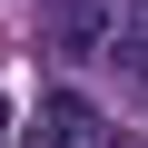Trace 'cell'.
I'll return each instance as SVG.
<instances>
[{
    "label": "cell",
    "instance_id": "6da1fadb",
    "mask_svg": "<svg viewBox=\"0 0 148 148\" xmlns=\"http://www.w3.org/2000/svg\"><path fill=\"white\" fill-rule=\"evenodd\" d=\"M109 20H119V0H49V49L59 59H109Z\"/></svg>",
    "mask_w": 148,
    "mask_h": 148
},
{
    "label": "cell",
    "instance_id": "7a4b0ae2",
    "mask_svg": "<svg viewBox=\"0 0 148 148\" xmlns=\"http://www.w3.org/2000/svg\"><path fill=\"white\" fill-rule=\"evenodd\" d=\"M109 69H119L128 99H148V0H119V20H109Z\"/></svg>",
    "mask_w": 148,
    "mask_h": 148
},
{
    "label": "cell",
    "instance_id": "3957f363",
    "mask_svg": "<svg viewBox=\"0 0 148 148\" xmlns=\"http://www.w3.org/2000/svg\"><path fill=\"white\" fill-rule=\"evenodd\" d=\"M20 148H79V128H69V119H49V109H40V119L20 128Z\"/></svg>",
    "mask_w": 148,
    "mask_h": 148
}]
</instances>
